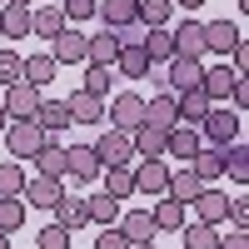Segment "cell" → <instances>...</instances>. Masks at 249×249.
Returning <instances> with one entry per match:
<instances>
[{
  "label": "cell",
  "instance_id": "7a4b0ae2",
  "mask_svg": "<svg viewBox=\"0 0 249 249\" xmlns=\"http://www.w3.org/2000/svg\"><path fill=\"white\" fill-rule=\"evenodd\" d=\"M45 140H50V135L40 130L35 120H10V124H5V150H10V160H30Z\"/></svg>",
  "mask_w": 249,
  "mask_h": 249
},
{
  "label": "cell",
  "instance_id": "9a60e30c",
  "mask_svg": "<svg viewBox=\"0 0 249 249\" xmlns=\"http://www.w3.org/2000/svg\"><path fill=\"white\" fill-rule=\"evenodd\" d=\"M144 124H155V130H175V124H179L175 90H164V95H150V100H144Z\"/></svg>",
  "mask_w": 249,
  "mask_h": 249
},
{
  "label": "cell",
  "instance_id": "db71d44e",
  "mask_svg": "<svg viewBox=\"0 0 249 249\" xmlns=\"http://www.w3.org/2000/svg\"><path fill=\"white\" fill-rule=\"evenodd\" d=\"M130 249H155V244H130Z\"/></svg>",
  "mask_w": 249,
  "mask_h": 249
},
{
  "label": "cell",
  "instance_id": "2e32d148",
  "mask_svg": "<svg viewBox=\"0 0 249 249\" xmlns=\"http://www.w3.org/2000/svg\"><path fill=\"white\" fill-rule=\"evenodd\" d=\"M65 110H70V124H100V120H105V100L85 95V90H70Z\"/></svg>",
  "mask_w": 249,
  "mask_h": 249
},
{
  "label": "cell",
  "instance_id": "9f6ffc18",
  "mask_svg": "<svg viewBox=\"0 0 249 249\" xmlns=\"http://www.w3.org/2000/svg\"><path fill=\"white\" fill-rule=\"evenodd\" d=\"M179 249H184V244H179Z\"/></svg>",
  "mask_w": 249,
  "mask_h": 249
},
{
  "label": "cell",
  "instance_id": "8fae6325",
  "mask_svg": "<svg viewBox=\"0 0 249 249\" xmlns=\"http://www.w3.org/2000/svg\"><path fill=\"white\" fill-rule=\"evenodd\" d=\"M65 175L75 184H95L100 179V160H95L90 144H65Z\"/></svg>",
  "mask_w": 249,
  "mask_h": 249
},
{
  "label": "cell",
  "instance_id": "44dd1931",
  "mask_svg": "<svg viewBox=\"0 0 249 249\" xmlns=\"http://www.w3.org/2000/svg\"><path fill=\"white\" fill-rule=\"evenodd\" d=\"M95 15L105 20L110 30H120V25H135V20H140V0H95Z\"/></svg>",
  "mask_w": 249,
  "mask_h": 249
},
{
  "label": "cell",
  "instance_id": "cb8c5ba5",
  "mask_svg": "<svg viewBox=\"0 0 249 249\" xmlns=\"http://www.w3.org/2000/svg\"><path fill=\"white\" fill-rule=\"evenodd\" d=\"M55 55H25L20 60V80H25V85H35V90H45L50 80H55Z\"/></svg>",
  "mask_w": 249,
  "mask_h": 249
},
{
  "label": "cell",
  "instance_id": "30bf717a",
  "mask_svg": "<svg viewBox=\"0 0 249 249\" xmlns=\"http://www.w3.org/2000/svg\"><path fill=\"white\" fill-rule=\"evenodd\" d=\"M170 35H175V55H190V60H204V55H210V50H204V20L184 15Z\"/></svg>",
  "mask_w": 249,
  "mask_h": 249
},
{
  "label": "cell",
  "instance_id": "83f0119b",
  "mask_svg": "<svg viewBox=\"0 0 249 249\" xmlns=\"http://www.w3.org/2000/svg\"><path fill=\"white\" fill-rule=\"evenodd\" d=\"M45 135H60V130H70V110H65V100H40V110L30 115Z\"/></svg>",
  "mask_w": 249,
  "mask_h": 249
},
{
  "label": "cell",
  "instance_id": "816d5d0a",
  "mask_svg": "<svg viewBox=\"0 0 249 249\" xmlns=\"http://www.w3.org/2000/svg\"><path fill=\"white\" fill-rule=\"evenodd\" d=\"M0 249H10V234H5V230H0Z\"/></svg>",
  "mask_w": 249,
  "mask_h": 249
},
{
  "label": "cell",
  "instance_id": "8992f818",
  "mask_svg": "<svg viewBox=\"0 0 249 249\" xmlns=\"http://www.w3.org/2000/svg\"><path fill=\"white\" fill-rule=\"evenodd\" d=\"M130 170H135V195H144V199L164 195V184H170V164L164 160H135Z\"/></svg>",
  "mask_w": 249,
  "mask_h": 249
},
{
  "label": "cell",
  "instance_id": "f35d334b",
  "mask_svg": "<svg viewBox=\"0 0 249 249\" xmlns=\"http://www.w3.org/2000/svg\"><path fill=\"white\" fill-rule=\"evenodd\" d=\"M20 224H25V199H20V195H5V199H0V230L15 234Z\"/></svg>",
  "mask_w": 249,
  "mask_h": 249
},
{
  "label": "cell",
  "instance_id": "f1b7e54d",
  "mask_svg": "<svg viewBox=\"0 0 249 249\" xmlns=\"http://www.w3.org/2000/svg\"><path fill=\"white\" fill-rule=\"evenodd\" d=\"M204 190V184H199V175L190 170V164H184V170H170V184H164V195H170V199H179L184 204V210H190V199Z\"/></svg>",
  "mask_w": 249,
  "mask_h": 249
},
{
  "label": "cell",
  "instance_id": "d590c367",
  "mask_svg": "<svg viewBox=\"0 0 249 249\" xmlns=\"http://www.w3.org/2000/svg\"><path fill=\"white\" fill-rule=\"evenodd\" d=\"M190 170L199 175V184H214V179L224 175V160H219V150H214V144H210V150H199V155L190 160Z\"/></svg>",
  "mask_w": 249,
  "mask_h": 249
},
{
  "label": "cell",
  "instance_id": "e0dca14e",
  "mask_svg": "<svg viewBox=\"0 0 249 249\" xmlns=\"http://www.w3.org/2000/svg\"><path fill=\"white\" fill-rule=\"evenodd\" d=\"M239 40H244V35H239V25H234V20H204V50L230 55Z\"/></svg>",
  "mask_w": 249,
  "mask_h": 249
},
{
  "label": "cell",
  "instance_id": "9c48e42d",
  "mask_svg": "<svg viewBox=\"0 0 249 249\" xmlns=\"http://www.w3.org/2000/svg\"><path fill=\"white\" fill-rule=\"evenodd\" d=\"M40 100H45V95H40L35 85L15 80V85H5V100H0V105H5V115H10V120H30V115L40 110Z\"/></svg>",
  "mask_w": 249,
  "mask_h": 249
},
{
  "label": "cell",
  "instance_id": "d6a6232c",
  "mask_svg": "<svg viewBox=\"0 0 249 249\" xmlns=\"http://www.w3.org/2000/svg\"><path fill=\"white\" fill-rule=\"evenodd\" d=\"M55 224H65L70 234H75V230H85V224H90V214H85V199L60 195V204H55Z\"/></svg>",
  "mask_w": 249,
  "mask_h": 249
},
{
  "label": "cell",
  "instance_id": "ffe728a7",
  "mask_svg": "<svg viewBox=\"0 0 249 249\" xmlns=\"http://www.w3.org/2000/svg\"><path fill=\"white\" fill-rule=\"evenodd\" d=\"M65 25H70V20H65V10H60V5H30V35L55 40Z\"/></svg>",
  "mask_w": 249,
  "mask_h": 249
},
{
  "label": "cell",
  "instance_id": "8d00e7d4",
  "mask_svg": "<svg viewBox=\"0 0 249 249\" xmlns=\"http://www.w3.org/2000/svg\"><path fill=\"white\" fill-rule=\"evenodd\" d=\"M110 80H120V75H115V65H90V70H85V80H80V90L105 100V95H110Z\"/></svg>",
  "mask_w": 249,
  "mask_h": 249
},
{
  "label": "cell",
  "instance_id": "4dcf8cb0",
  "mask_svg": "<svg viewBox=\"0 0 249 249\" xmlns=\"http://www.w3.org/2000/svg\"><path fill=\"white\" fill-rule=\"evenodd\" d=\"M219 160H224V175H230L234 184H244V179H249V144H244V140L219 144Z\"/></svg>",
  "mask_w": 249,
  "mask_h": 249
},
{
  "label": "cell",
  "instance_id": "5b68a950",
  "mask_svg": "<svg viewBox=\"0 0 249 249\" xmlns=\"http://www.w3.org/2000/svg\"><path fill=\"white\" fill-rule=\"evenodd\" d=\"M204 150V140H199V124H175V130H164V160H184L190 164L195 155Z\"/></svg>",
  "mask_w": 249,
  "mask_h": 249
},
{
  "label": "cell",
  "instance_id": "d4e9b609",
  "mask_svg": "<svg viewBox=\"0 0 249 249\" xmlns=\"http://www.w3.org/2000/svg\"><path fill=\"white\" fill-rule=\"evenodd\" d=\"M100 179H105V195L135 199V170H130V164H100Z\"/></svg>",
  "mask_w": 249,
  "mask_h": 249
},
{
  "label": "cell",
  "instance_id": "277c9868",
  "mask_svg": "<svg viewBox=\"0 0 249 249\" xmlns=\"http://www.w3.org/2000/svg\"><path fill=\"white\" fill-rule=\"evenodd\" d=\"M50 55H55V65H85L90 60V35H80L75 25H65L50 40Z\"/></svg>",
  "mask_w": 249,
  "mask_h": 249
},
{
  "label": "cell",
  "instance_id": "c3c4849f",
  "mask_svg": "<svg viewBox=\"0 0 249 249\" xmlns=\"http://www.w3.org/2000/svg\"><path fill=\"white\" fill-rule=\"evenodd\" d=\"M230 100H234V115H244V110H249V85H244V80L234 85V95H230Z\"/></svg>",
  "mask_w": 249,
  "mask_h": 249
},
{
  "label": "cell",
  "instance_id": "60d3db41",
  "mask_svg": "<svg viewBox=\"0 0 249 249\" xmlns=\"http://www.w3.org/2000/svg\"><path fill=\"white\" fill-rule=\"evenodd\" d=\"M70 239H75V234L65 230V224H55V219H50L45 230L35 234V249H70Z\"/></svg>",
  "mask_w": 249,
  "mask_h": 249
},
{
  "label": "cell",
  "instance_id": "d6986e66",
  "mask_svg": "<svg viewBox=\"0 0 249 249\" xmlns=\"http://www.w3.org/2000/svg\"><path fill=\"white\" fill-rule=\"evenodd\" d=\"M199 80H204V60H190V55H175L170 60V80H164V85H170L175 95L179 90H195Z\"/></svg>",
  "mask_w": 249,
  "mask_h": 249
},
{
  "label": "cell",
  "instance_id": "b9f144b4",
  "mask_svg": "<svg viewBox=\"0 0 249 249\" xmlns=\"http://www.w3.org/2000/svg\"><path fill=\"white\" fill-rule=\"evenodd\" d=\"M175 5L170 0H140V25H170Z\"/></svg>",
  "mask_w": 249,
  "mask_h": 249
},
{
  "label": "cell",
  "instance_id": "7c38bea8",
  "mask_svg": "<svg viewBox=\"0 0 249 249\" xmlns=\"http://www.w3.org/2000/svg\"><path fill=\"white\" fill-rule=\"evenodd\" d=\"M115 224H120V234L130 239V244H155V234H160L155 219H150V204H144V210H120Z\"/></svg>",
  "mask_w": 249,
  "mask_h": 249
},
{
  "label": "cell",
  "instance_id": "74e56055",
  "mask_svg": "<svg viewBox=\"0 0 249 249\" xmlns=\"http://www.w3.org/2000/svg\"><path fill=\"white\" fill-rule=\"evenodd\" d=\"M184 249H219V230L214 224H184Z\"/></svg>",
  "mask_w": 249,
  "mask_h": 249
},
{
  "label": "cell",
  "instance_id": "f907efd6",
  "mask_svg": "<svg viewBox=\"0 0 249 249\" xmlns=\"http://www.w3.org/2000/svg\"><path fill=\"white\" fill-rule=\"evenodd\" d=\"M5 124H10V115H5V105H0V135H5Z\"/></svg>",
  "mask_w": 249,
  "mask_h": 249
},
{
  "label": "cell",
  "instance_id": "bcb514c9",
  "mask_svg": "<svg viewBox=\"0 0 249 249\" xmlns=\"http://www.w3.org/2000/svg\"><path fill=\"white\" fill-rule=\"evenodd\" d=\"M95 249H130V239L120 234V224H105V230H100V239H95Z\"/></svg>",
  "mask_w": 249,
  "mask_h": 249
},
{
  "label": "cell",
  "instance_id": "1f68e13d",
  "mask_svg": "<svg viewBox=\"0 0 249 249\" xmlns=\"http://www.w3.org/2000/svg\"><path fill=\"white\" fill-rule=\"evenodd\" d=\"M175 105H179V120H184V124H199V120H204V110H210L214 100L195 85V90H179V95H175Z\"/></svg>",
  "mask_w": 249,
  "mask_h": 249
},
{
  "label": "cell",
  "instance_id": "5bb4252c",
  "mask_svg": "<svg viewBox=\"0 0 249 249\" xmlns=\"http://www.w3.org/2000/svg\"><path fill=\"white\" fill-rule=\"evenodd\" d=\"M244 75H234L230 65H214V70H204V80H199V90L214 100V105H230V95H234V85H239Z\"/></svg>",
  "mask_w": 249,
  "mask_h": 249
},
{
  "label": "cell",
  "instance_id": "f6af8a7d",
  "mask_svg": "<svg viewBox=\"0 0 249 249\" xmlns=\"http://www.w3.org/2000/svg\"><path fill=\"white\" fill-rule=\"evenodd\" d=\"M60 10H65V20L75 25V20H90L95 15V0H60Z\"/></svg>",
  "mask_w": 249,
  "mask_h": 249
},
{
  "label": "cell",
  "instance_id": "484cf974",
  "mask_svg": "<svg viewBox=\"0 0 249 249\" xmlns=\"http://www.w3.org/2000/svg\"><path fill=\"white\" fill-rule=\"evenodd\" d=\"M150 219H155V230H160V234L184 230V204H179V199H170V195H160V199L150 204Z\"/></svg>",
  "mask_w": 249,
  "mask_h": 249
},
{
  "label": "cell",
  "instance_id": "6da1fadb",
  "mask_svg": "<svg viewBox=\"0 0 249 249\" xmlns=\"http://www.w3.org/2000/svg\"><path fill=\"white\" fill-rule=\"evenodd\" d=\"M239 130H244V115H234L230 105H210L204 120H199V140L214 144V150H219V144H234Z\"/></svg>",
  "mask_w": 249,
  "mask_h": 249
},
{
  "label": "cell",
  "instance_id": "f546056e",
  "mask_svg": "<svg viewBox=\"0 0 249 249\" xmlns=\"http://www.w3.org/2000/svg\"><path fill=\"white\" fill-rule=\"evenodd\" d=\"M0 35L5 40H25L30 35V5H0Z\"/></svg>",
  "mask_w": 249,
  "mask_h": 249
},
{
  "label": "cell",
  "instance_id": "4316f807",
  "mask_svg": "<svg viewBox=\"0 0 249 249\" xmlns=\"http://www.w3.org/2000/svg\"><path fill=\"white\" fill-rule=\"evenodd\" d=\"M130 140H135V160H164V130H155V124H135Z\"/></svg>",
  "mask_w": 249,
  "mask_h": 249
},
{
  "label": "cell",
  "instance_id": "f5cc1de1",
  "mask_svg": "<svg viewBox=\"0 0 249 249\" xmlns=\"http://www.w3.org/2000/svg\"><path fill=\"white\" fill-rule=\"evenodd\" d=\"M10 5H35V0H10Z\"/></svg>",
  "mask_w": 249,
  "mask_h": 249
},
{
  "label": "cell",
  "instance_id": "681fc988",
  "mask_svg": "<svg viewBox=\"0 0 249 249\" xmlns=\"http://www.w3.org/2000/svg\"><path fill=\"white\" fill-rule=\"evenodd\" d=\"M170 5H175V10H184V15H195L199 5H210V0H170Z\"/></svg>",
  "mask_w": 249,
  "mask_h": 249
},
{
  "label": "cell",
  "instance_id": "836d02e7",
  "mask_svg": "<svg viewBox=\"0 0 249 249\" xmlns=\"http://www.w3.org/2000/svg\"><path fill=\"white\" fill-rule=\"evenodd\" d=\"M115 55H120V40H115L110 25L100 35H90V60H85V65H115Z\"/></svg>",
  "mask_w": 249,
  "mask_h": 249
},
{
  "label": "cell",
  "instance_id": "ba28073f",
  "mask_svg": "<svg viewBox=\"0 0 249 249\" xmlns=\"http://www.w3.org/2000/svg\"><path fill=\"white\" fill-rule=\"evenodd\" d=\"M60 195H65V184H60V179H50V175H35V179H25V190H20L25 210H55V204H60Z\"/></svg>",
  "mask_w": 249,
  "mask_h": 249
},
{
  "label": "cell",
  "instance_id": "52a82bcc",
  "mask_svg": "<svg viewBox=\"0 0 249 249\" xmlns=\"http://www.w3.org/2000/svg\"><path fill=\"white\" fill-rule=\"evenodd\" d=\"M105 120L115 124V130H135V124H144V95H135V90H120V95L110 100Z\"/></svg>",
  "mask_w": 249,
  "mask_h": 249
},
{
  "label": "cell",
  "instance_id": "7bdbcfd3",
  "mask_svg": "<svg viewBox=\"0 0 249 249\" xmlns=\"http://www.w3.org/2000/svg\"><path fill=\"white\" fill-rule=\"evenodd\" d=\"M20 60H25L20 50H0V85H15L20 80Z\"/></svg>",
  "mask_w": 249,
  "mask_h": 249
},
{
  "label": "cell",
  "instance_id": "ac0fdd59",
  "mask_svg": "<svg viewBox=\"0 0 249 249\" xmlns=\"http://www.w3.org/2000/svg\"><path fill=\"white\" fill-rule=\"evenodd\" d=\"M144 55H150V65H170L175 60V35H170V25H144Z\"/></svg>",
  "mask_w": 249,
  "mask_h": 249
},
{
  "label": "cell",
  "instance_id": "3957f363",
  "mask_svg": "<svg viewBox=\"0 0 249 249\" xmlns=\"http://www.w3.org/2000/svg\"><path fill=\"white\" fill-rule=\"evenodd\" d=\"M95 150V160L100 164H135V140H130V130H100V140L90 144Z\"/></svg>",
  "mask_w": 249,
  "mask_h": 249
},
{
  "label": "cell",
  "instance_id": "e575fe53",
  "mask_svg": "<svg viewBox=\"0 0 249 249\" xmlns=\"http://www.w3.org/2000/svg\"><path fill=\"white\" fill-rule=\"evenodd\" d=\"M85 214H90V224L105 230V224L120 219V199H115V195H90V199H85Z\"/></svg>",
  "mask_w": 249,
  "mask_h": 249
},
{
  "label": "cell",
  "instance_id": "7402d4cb",
  "mask_svg": "<svg viewBox=\"0 0 249 249\" xmlns=\"http://www.w3.org/2000/svg\"><path fill=\"white\" fill-rule=\"evenodd\" d=\"M115 75L120 80H144V75H150V55H144V45H120Z\"/></svg>",
  "mask_w": 249,
  "mask_h": 249
},
{
  "label": "cell",
  "instance_id": "ee69618b",
  "mask_svg": "<svg viewBox=\"0 0 249 249\" xmlns=\"http://www.w3.org/2000/svg\"><path fill=\"white\" fill-rule=\"evenodd\" d=\"M224 219H230L234 230H249V195H234L230 210H224Z\"/></svg>",
  "mask_w": 249,
  "mask_h": 249
},
{
  "label": "cell",
  "instance_id": "11a10c76",
  "mask_svg": "<svg viewBox=\"0 0 249 249\" xmlns=\"http://www.w3.org/2000/svg\"><path fill=\"white\" fill-rule=\"evenodd\" d=\"M0 5H5V0H0Z\"/></svg>",
  "mask_w": 249,
  "mask_h": 249
},
{
  "label": "cell",
  "instance_id": "7dc6e473",
  "mask_svg": "<svg viewBox=\"0 0 249 249\" xmlns=\"http://www.w3.org/2000/svg\"><path fill=\"white\" fill-rule=\"evenodd\" d=\"M219 249H249V230H230V234H219Z\"/></svg>",
  "mask_w": 249,
  "mask_h": 249
},
{
  "label": "cell",
  "instance_id": "4fadbf2b",
  "mask_svg": "<svg viewBox=\"0 0 249 249\" xmlns=\"http://www.w3.org/2000/svg\"><path fill=\"white\" fill-rule=\"evenodd\" d=\"M190 204H195V219H199V224H214V230H219V224H224V210H230V195L214 190V184H204Z\"/></svg>",
  "mask_w": 249,
  "mask_h": 249
},
{
  "label": "cell",
  "instance_id": "ab89813d",
  "mask_svg": "<svg viewBox=\"0 0 249 249\" xmlns=\"http://www.w3.org/2000/svg\"><path fill=\"white\" fill-rule=\"evenodd\" d=\"M20 190H25V170H20V160H0V199L20 195Z\"/></svg>",
  "mask_w": 249,
  "mask_h": 249
},
{
  "label": "cell",
  "instance_id": "603a6c76",
  "mask_svg": "<svg viewBox=\"0 0 249 249\" xmlns=\"http://www.w3.org/2000/svg\"><path fill=\"white\" fill-rule=\"evenodd\" d=\"M30 160H35V170H40V175H50V179H65V144H60L55 135H50L45 144H40V150H35Z\"/></svg>",
  "mask_w": 249,
  "mask_h": 249
}]
</instances>
